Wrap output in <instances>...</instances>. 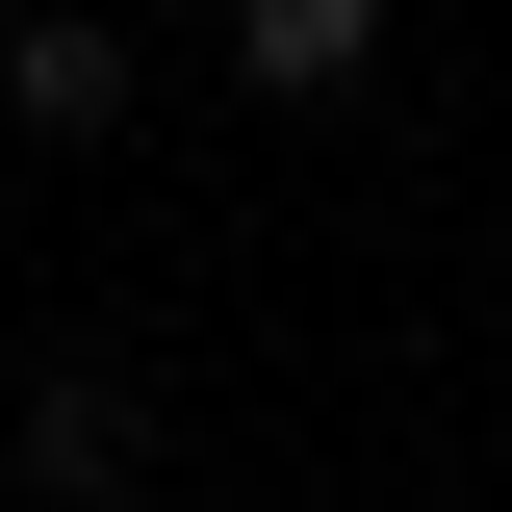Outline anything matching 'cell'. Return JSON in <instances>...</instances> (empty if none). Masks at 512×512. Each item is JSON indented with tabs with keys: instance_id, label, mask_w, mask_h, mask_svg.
<instances>
[{
	"instance_id": "cell-1",
	"label": "cell",
	"mask_w": 512,
	"mask_h": 512,
	"mask_svg": "<svg viewBox=\"0 0 512 512\" xmlns=\"http://www.w3.org/2000/svg\"><path fill=\"white\" fill-rule=\"evenodd\" d=\"M0 103L52 128V154H103V128H128V26H103V0H26V26H0Z\"/></svg>"
},
{
	"instance_id": "cell-2",
	"label": "cell",
	"mask_w": 512,
	"mask_h": 512,
	"mask_svg": "<svg viewBox=\"0 0 512 512\" xmlns=\"http://www.w3.org/2000/svg\"><path fill=\"white\" fill-rule=\"evenodd\" d=\"M231 77L256 103H359L384 77V0H231Z\"/></svg>"
},
{
	"instance_id": "cell-3",
	"label": "cell",
	"mask_w": 512,
	"mask_h": 512,
	"mask_svg": "<svg viewBox=\"0 0 512 512\" xmlns=\"http://www.w3.org/2000/svg\"><path fill=\"white\" fill-rule=\"evenodd\" d=\"M128 436H154V384H128V359H52V384H26V487H128Z\"/></svg>"
},
{
	"instance_id": "cell-4",
	"label": "cell",
	"mask_w": 512,
	"mask_h": 512,
	"mask_svg": "<svg viewBox=\"0 0 512 512\" xmlns=\"http://www.w3.org/2000/svg\"><path fill=\"white\" fill-rule=\"evenodd\" d=\"M77 512H128V487H77Z\"/></svg>"
},
{
	"instance_id": "cell-5",
	"label": "cell",
	"mask_w": 512,
	"mask_h": 512,
	"mask_svg": "<svg viewBox=\"0 0 512 512\" xmlns=\"http://www.w3.org/2000/svg\"><path fill=\"white\" fill-rule=\"evenodd\" d=\"M0 26H26V0H0Z\"/></svg>"
}]
</instances>
